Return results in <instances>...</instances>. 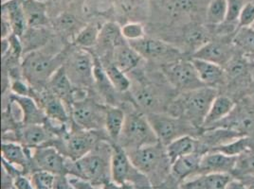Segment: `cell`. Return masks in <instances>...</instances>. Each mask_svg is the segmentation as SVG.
I'll return each mask as SVG.
<instances>
[{
  "label": "cell",
  "instance_id": "cell-1",
  "mask_svg": "<svg viewBox=\"0 0 254 189\" xmlns=\"http://www.w3.org/2000/svg\"><path fill=\"white\" fill-rule=\"evenodd\" d=\"M61 43L54 37L45 47L23 56V77L33 89L45 88L55 72L63 66L66 47L60 46Z\"/></svg>",
  "mask_w": 254,
  "mask_h": 189
},
{
  "label": "cell",
  "instance_id": "cell-2",
  "mask_svg": "<svg viewBox=\"0 0 254 189\" xmlns=\"http://www.w3.org/2000/svg\"><path fill=\"white\" fill-rule=\"evenodd\" d=\"M128 76L132 82L129 91L132 100L138 110L146 115L166 113L170 102L180 94L171 85H164L163 83L167 80L162 83L153 82L140 67Z\"/></svg>",
  "mask_w": 254,
  "mask_h": 189
},
{
  "label": "cell",
  "instance_id": "cell-3",
  "mask_svg": "<svg viewBox=\"0 0 254 189\" xmlns=\"http://www.w3.org/2000/svg\"><path fill=\"white\" fill-rule=\"evenodd\" d=\"M111 154L112 143L103 140L84 157L77 161L67 160V176L85 181L96 188H102L111 181Z\"/></svg>",
  "mask_w": 254,
  "mask_h": 189
},
{
  "label": "cell",
  "instance_id": "cell-4",
  "mask_svg": "<svg viewBox=\"0 0 254 189\" xmlns=\"http://www.w3.org/2000/svg\"><path fill=\"white\" fill-rule=\"evenodd\" d=\"M218 94V90L207 86L180 93L170 102L166 113L186 120L202 132L212 101Z\"/></svg>",
  "mask_w": 254,
  "mask_h": 189
},
{
  "label": "cell",
  "instance_id": "cell-5",
  "mask_svg": "<svg viewBox=\"0 0 254 189\" xmlns=\"http://www.w3.org/2000/svg\"><path fill=\"white\" fill-rule=\"evenodd\" d=\"M133 166L144 174L151 184L162 187L171 176V162L165 146L160 143L127 151Z\"/></svg>",
  "mask_w": 254,
  "mask_h": 189
},
{
  "label": "cell",
  "instance_id": "cell-6",
  "mask_svg": "<svg viewBox=\"0 0 254 189\" xmlns=\"http://www.w3.org/2000/svg\"><path fill=\"white\" fill-rule=\"evenodd\" d=\"M123 108L126 110L127 116L118 145L130 151L159 143L146 114L138 110L133 100L127 102V107Z\"/></svg>",
  "mask_w": 254,
  "mask_h": 189
},
{
  "label": "cell",
  "instance_id": "cell-7",
  "mask_svg": "<svg viewBox=\"0 0 254 189\" xmlns=\"http://www.w3.org/2000/svg\"><path fill=\"white\" fill-rule=\"evenodd\" d=\"M103 140L110 141L106 131H87L73 124L63 137L54 138L50 146L56 147L63 155L71 161L84 157L94 149Z\"/></svg>",
  "mask_w": 254,
  "mask_h": 189
},
{
  "label": "cell",
  "instance_id": "cell-8",
  "mask_svg": "<svg viewBox=\"0 0 254 189\" xmlns=\"http://www.w3.org/2000/svg\"><path fill=\"white\" fill-rule=\"evenodd\" d=\"M63 68L76 88H93L95 56L91 51L80 48L72 44L67 46Z\"/></svg>",
  "mask_w": 254,
  "mask_h": 189
},
{
  "label": "cell",
  "instance_id": "cell-9",
  "mask_svg": "<svg viewBox=\"0 0 254 189\" xmlns=\"http://www.w3.org/2000/svg\"><path fill=\"white\" fill-rule=\"evenodd\" d=\"M107 107L93 91V94L91 92L85 99L72 104L70 111L72 122L83 130L105 131Z\"/></svg>",
  "mask_w": 254,
  "mask_h": 189
},
{
  "label": "cell",
  "instance_id": "cell-10",
  "mask_svg": "<svg viewBox=\"0 0 254 189\" xmlns=\"http://www.w3.org/2000/svg\"><path fill=\"white\" fill-rule=\"evenodd\" d=\"M147 118L159 143L167 146L174 140L184 136L198 137L201 131L195 129L186 120L171 116L167 113L147 114Z\"/></svg>",
  "mask_w": 254,
  "mask_h": 189
},
{
  "label": "cell",
  "instance_id": "cell-11",
  "mask_svg": "<svg viewBox=\"0 0 254 189\" xmlns=\"http://www.w3.org/2000/svg\"><path fill=\"white\" fill-rule=\"evenodd\" d=\"M160 70L178 93L188 92L205 86L199 80L190 57L162 64L160 65Z\"/></svg>",
  "mask_w": 254,
  "mask_h": 189
},
{
  "label": "cell",
  "instance_id": "cell-12",
  "mask_svg": "<svg viewBox=\"0 0 254 189\" xmlns=\"http://www.w3.org/2000/svg\"><path fill=\"white\" fill-rule=\"evenodd\" d=\"M128 43L144 61L159 62L160 65L184 58L182 56L185 55L173 44L147 35L137 41Z\"/></svg>",
  "mask_w": 254,
  "mask_h": 189
},
{
  "label": "cell",
  "instance_id": "cell-13",
  "mask_svg": "<svg viewBox=\"0 0 254 189\" xmlns=\"http://www.w3.org/2000/svg\"><path fill=\"white\" fill-rule=\"evenodd\" d=\"M216 128L231 130L243 137L254 136V103L249 97L237 101L229 116L207 129Z\"/></svg>",
  "mask_w": 254,
  "mask_h": 189
},
{
  "label": "cell",
  "instance_id": "cell-14",
  "mask_svg": "<svg viewBox=\"0 0 254 189\" xmlns=\"http://www.w3.org/2000/svg\"><path fill=\"white\" fill-rule=\"evenodd\" d=\"M233 35L213 36L190 58L200 59L225 67L237 53L233 44Z\"/></svg>",
  "mask_w": 254,
  "mask_h": 189
},
{
  "label": "cell",
  "instance_id": "cell-15",
  "mask_svg": "<svg viewBox=\"0 0 254 189\" xmlns=\"http://www.w3.org/2000/svg\"><path fill=\"white\" fill-rule=\"evenodd\" d=\"M67 158L53 146L32 148V172L47 171L54 175H67Z\"/></svg>",
  "mask_w": 254,
  "mask_h": 189
},
{
  "label": "cell",
  "instance_id": "cell-16",
  "mask_svg": "<svg viewBox=\"0 0 254 189\" xmlns=\"http://www.w3.org/2000/svg\"><path fill=\"white\" fill-rule=\"evenodd\" d=\"M213 37L211 29L201 22L190 21L183 25L179 36L180 49L191 56Z\"/></svg>",
  "mask_w": 254,
  "mask_h": 189
},
{
  "label": "cell",
  "instance_id": "cell-17",
  "mask_svg": "<svg viewBox=\"0 0 254 189\" xmlns=\"http://www.w3.org/2000/svg\"><path fill=\"white\" fill-rule=\"evenodd\" d=\"M125 42H127V40L122 34L121 26L116 22H106L103 24L99 40L93 48L95 51L91 52L99 58L100 61H112L115 48Z\"/></svg>",
  "mask_w": 254,
  "mask_h": 189
},
{
  "label": "cell",
  "instance_id": "cell-18",
  "mask_svg": "<svg viewBox=\"0 0 254 189\" xmlns=\"http://www.w3.org/2000/svg\"><path fill=\"white\" fill-rule=\"evenodd\" d=\"M1 155L3 161L19 169L23 174H32V148L17 142L2 141Z\"/></svg>",
  "mask_w": 254,
  "mask_h": 189
},
{
  "label": "cell",
  "instance_id": "cell-19",
  "mask_svg": "<svg viewBox=\"0 0 254 189\" xmlns=\"http://www.w3.org/2000/svg\"><path fill=\"white\" fill-rule=\"evenodd\" d=\"M54 138L44 124H24L15 132V141L29 148L50 146Z\"/></svg>",
  "mask_w": 254,
  "mask_h": 189
},
{
  "label": "cell",
  "instance_id": "cell-20",
  "mask_svg": "<svg viewBox=\"0 0 254 189\" xmlns=\"http://www.w3.org/2000/svg\"><path fill=\"white\" fill-rule=\"evenodd\" d=\"M236 156H230L219 151H209L201 158L198 175L201 174H231L237 163Z\"/></svg>",
  "mask_w": 254,
  "mask_h": 189
},
{
  "label": "cell",
  "instance_id": "cell-21",
  "mask_svg": "<svg viewBox=\"0 0 254 189\" xmlns=\"http://www.w3.org/2000/svg\"><path fill=\"white\" fill-rule=\"evenodd\" d=\"M190 61L193 64L202 84L207 87L214 88L219 92L226 81L225 68L218 64L200 59L190 58Z\"/></svg>",
  "mask_w": 254,
  "mask_h": 189
},
{
  "label": "cell",
  "instance_id": "cell-22",
  "mask_svg": "<svg viewBox=\"0 0 254 189\" xmlns=\"http://www.w3.org/2000/svg\"><path fill=\"white\" fill-rule=\"evenodd\" d=\"M23 7L28 28H52V18L47 2L39 0H24Z\"/></svg>",
  "mask_w": 254,
  "mask_h": 189
},
{
  "label": "cell",
  "instance_id": "cell-23",
  "mask_svg": "<svg viewBox=\"0 0 254 189\" xmlns=\"http://www.w3.org/2000/svg\"><path fill=\"white\" fill-rule=\"evenodd\" d=\"M202 156L200 153H191L179 158L171 166V177L180 185L188 179L197 176Z\"/></svg>",
  "mask_w": 254,
  "mask_h": 189
},
{
  "label": "cell",
  "instance_id": "cell-24",
  "mask_svg": "<svg viewBox=\"0 0 254 189\" xmlns=\"http://www.w3.org/2000/svg\"><path fill=\"white\" fill-rule=\"evenodd\" d=\"M47 89L55 96L60 98L67 107L69 113L73 104V90L74 86L69 81L64 70L63 66L59 68L47 84Z\"/></svg>",
  "mask_w": 254,
  "mask_h": 189
},
{
  "label": "cell",
  "instance_id": "cell-25",
  "mask_svg": "<svg viewBox=\"0 0 254 189\" xmlns=\"http://www.w3.org/2000/svg\"><path fill=\"white\" fill-rule=\"evenodd\" d=\"M112 61L116 66L127 75L137 70L144 62L143 58L127 41L117 47L113 52Z\"/></svg>",
  "mask_w": 254,
  "mask_h": 189
},
{
  "label": "cell",
  "instance_id": "cell-26",
  "mask_svg": "<svg viewBox=\"0 0 254 189\" xmlns=\"http://www.w3.org/2000/svg\"><path fill=\"white\" fill-rule=\"evenodd\" d=\"M24 0H9L2 3V14L11 24L12 34L22 37L27 32L28 24L23 7Z\"/></svg>",
  "mask_w": 254,
  "mask_h": 189
},
{
  "label": "cell",
  "instance_id": "cell-27",
  "mask_svg": "<svg viewBox=\"0 0 254 189\" xmlns=\"http://www.w3.org/2000/svg\"><path fill=\"white\" fill-rule=\"evenodd\" d=\"M233 178L231 174H201L181 183L180 189H226Z\"/></svg>",
  "mask_w": 254,
  "mask_h": 189
},
{
  "label": "cell",
  "instance_id": "cell-28",
  "mask_svg": "<svg viewBox=\"0 0 254 189\" xmlns=\"http://www.w3.org/2000/svg\"><path fill=\"white\" fill-rule=\"evenodd\" d=\"M54 33L55 32L52 31V28H29L20 37L24 55L45 47L54 38Z\"/></svg>",
  "mask_w": 254,
  "mask_h": 189
},
{
  "label": "cell",
  "instance_id": "cell-29",
  "mask_svg": "<svg viewBox=\"0 0 254 189\" xmlns=\"http://www.w3.org/2000/svg\"><path fill=\"white\" fill-rule=\"evenodd\" d=\"M166 153L168 155L171 164H173L179 158L189 155L191 153H200V144L196 137L184 136L171 142L166 147ZM204 155V154H202Z\"/></svg>",
  "mask_w": 254,
  "mask_h": 189
},
{
  "label": "cell",
  "instance_id": "cell-30",
  "mask_svg": "<svg viewBox=\"0 0 254 189\" xmlns=\"http://www.w3.org/2000/svg\"><path fill=\"white\" fill-rule=\"evenodd\" d=\"M85 25L74 14L67 13L66 11L52 19V29L54 30V32H57L61 36V39H71V41H73L75 36Z\"/></svg>",
  "mask_w": 254,
  "mask_h": 189
},
{
  "label": "cell",
  "instance_id": "cell-31",
  "mask_svg": "<svg viewBox=\"0 0 254 189\" xmlns=\"http://www.w3.org/2000/svg\"><path fill=\"white\" fill-rule=\"evenodd\" d=\"M235 104L236 102L231 96L224 94H217L216 97L213 99L209 113L206 116L203 130L210 128L226 118L231 114Z\"/></svg>",
  "mask_w": 254,
  "mask_h": 189
},
{
  "label": "cell",
  "instance_id": "cell-32",
  "mask_svg": "<svg viewBox=\"0 0 254 189\" xmlns=\"http://www.w3.org/2000/svg\"><path fill=\"white\" fill-rule=\"evenodd\" d=\"M127 113L123 107L108 106L106 112L105 131L111 143L117 144L123 133Z\"/></svg>",
  "mask_w": 254,
  "mask_h": 189
},
{
  "label": "cell",
  "instance_id": "cell-33",
  "mask_svg": "<svg viewBox=\"0 0 254 189\" xmlns=\"http://www.w3.org/2000/svg\"><path fill=\"white\" fill-rule=\"evenodd\" d=\"M12 97L20 105L24 116V124H44L47 116L41 106L32 96H19L12 94ZM23 124V125H24Z\"/></svg>",
  "mask_w": 254,
  "mask_h": 189
},
{
  "label": "cell",
  "instance_id": "cell-34",
  "mask_svg": "<svg viewBox=\"0 0 254 189\" xmlns=\"http://www.w3.org/2000/svg\"><path fill=\"white\" fill-rule=\"evenodd\" d=\"M102 27L103 24H100L99 22H90L85 24V27L75 36L72 45L86 50L93 49L99 40Z\"/></svg>",
  "mask_w": 254,
  "mask_h": 189
},
{
  "label": "cell",
  "instance_id": "cell-35",
  "mask_svg": "<svg viewBox=\"0 0 254 189\" xmlns=\"http://www.w3.org/2000/svg\"><path fill=\"white\" fill-rule=\"evenodd\" d=\"M101 63L104 66L106 76L117 91L121 94H128L132 85L130 77L116 66L113 61H101Z\"/></svg>",
  "mask_w": 254,
  "mask_h": 189
},
{
  "label": "cell",
  "instance_id": "cell-36",
  "mask_svg": "<svg viewBox=\"0 0 254 189\" xmlns=\"http://www.w3.org/2000/svg\"><path fill=\"white\" fill-rule=\"evenodd\" d=\"M228 15V1L227 0H210L205 11L204 24L210 29L222 25Z\"/></svg>",
  "mask_w": 254,
  "mask_h": 189
},
{
  "label": "cell",
  "instance_id": "cell-37",
  "mask_svg": "<svg viewBox=\"0 0 254 189\" xmlns=\"http://www.w3.org/2000/svg\"><path fill=\"white\" fill-rule=\"evenodd\" d=\"M233 44L236 51L246 56L254 55V28H239L234 33Z\"/></svg>",
  "mask_w": 254,
  "mask_h": 189
},
{
  "label": "cell",
  "instance_id": "cell-38",
  "mask_svg": "<svg viewBox=\"0 0 254 189\" xmlns=\"http://www.w3.org/2000/svg\"><path fill=\"white\" fill-rule=\"evenodd\" d=\"M243 176H254V150L248 151L237 158L233 177L238 179Z\"/></svg>",
  "mask_w": 254,
  "mask_h": 189
},
{
  "label": "cell",
  "instance_id": "cell-39",
  "mask_svg": "<svg viewBox=\"0 0 254 189\" xmlns=\"http://www.w3.org/2000/svg\"><path fill=\"white\" fill-rule=\"evenodd\" d=\"M121 31L127 42H134L146 36L145 27L141 22H127L121 26Z\"/></svg>",
  "mask_w": 254,
  "mask_h": 189
},
{
  "label": "cell",
  "instance_id": "cell-40",
  "mask_svg": "<svg viewBox=\"0 0 254 189\" xmlns=\"http://www.w3.org/2000/svg\"><path fill=\"white\" fill-rule=\"evenodd\" d=\"M30 177L35 189H53L56 175L47 171L37 170L32 172Z\"/></svg>",
  "mask_w": 254,
  "mask_h": 189
},
{
  "label": "cell",
  "instance_id": "cell-41",
  "mask_svg": "<svg viewBox=\"0 0 254 189\" xmlns=\"http://www.w3.org/2000/svg\"><path fill=\"white\" fill-rule=\"evenodd\" d=\"M118 10L122 15H126L132 18L135 15H138L137 10L141 9L142 0H118L116 3Z\"/></svg>",
  "mask_w": 254,
  "mask_h": 189
},
{
  "label": "cell",
  "instance_id": "cell-42",
  "mask_svg": "<svg viewBox=\"0 0 254 189\" xmlns=\"http://www.w3.org/2000/svg\"><path fill=\"white\" fill-rule=\"evenodd\" d=\"M228 1V15L224 22L228 25H233L238 27V16L240 11L243 9L244 5L247 3L246 0H227Z\"/></svg>",
  "mask_w": 254,
  "mask_h": 189
},
{
  "label": "cell",
  "instance_id": "cell-43",
  "mask_svg": "<svg viewBox=\"0 0 254 189\" xmlns=\"http://www.w3.org/2000/svg\"><path fill=\"white\" fill-rule=\"evenodd\" d=\"M10 91L14 95L19 96H32L33 88L24 78L11 80L10 83Z\"/></svg>",
  "mask_w": 254,
  "mask_h": 189
},
{
  "label": "cell",
  "instance_id": "cell-44",
  "mask_svg": "<svg viewBox=\"0 0 254 189\" xmlns=\"http://www.w3.org/2000/svg\"><path fill=\"white\" fill-rule=\"evenodd\" d=\"M238 29L239 28H250L254 25V4L247 2L244 5L243 9L238 16Z\"/></svg>",
  "mask_w": 254,
  "mask_h": 189
},
{
  "label": "cell",
  "instance_id": "cell-45",
  "mask_svg": "<svg viewBox=\"0 0 254 189\" xmlns=\"http://www.w3.org/2000/svg\"><path fill=\"white\" fill-rule=\"evenodd\" d=\"M12 185L14 189H35L31 177L25 174H20L13 178Z\"/></svg>",
  "mask_w": 254,
  "mask_h": 189
},
{
  "label": "cell",
  "instance_id": "cell-46",
  "mask_svg": "<svg viewBox=\"0 0 254 189\" xmlns=\"http://www.w3.org/2000/svg\"><path fill=\"white\" fill-rule=\"evenodd\" d=\"M53 189H76L67 175H58L55 178Z\"/></svg>",
  "mask_w": 254,
  "mask_h": 189
},
{
  "label": "cell",
  "instance_id": "cell-47",
  "mask_svg": "<svg viewBox=\"0 0 254 189\" xmlns=\"http://www.w3.org/2000/svg\"><path fill=\"white\" fill-rule=\"evenodd\" d=\"M52 2V6L49 7V11H50V15H51V12L53 11H58L59 10V14L64 12V8L65 6L68 5V3L71 2V0H50ZM58 14V15H59Z\"/></svg>",
  "mask_w": 254,
  "mask_h": 189
},
{
  "label": "cell",
  "instance_id": "cell-48",
  "mask_svg": "<svg viewBox=\"0 0 254 189\" xmlns=\"http://www.w3.org/2000/svg\"><path fill=\"white\" fill-rule=\"evenodd\" d=\"M100 189H135L134 186L131 184H126V185H119L112 181L106 183L105 186H103Z\"/></svg>",
  "mask_w": 254,
  "mask_h": 189
},
{
  "label": "cell",
  "instance_id": "cell-49",
  "mask_svg": "<svg viewBox=\"0 0 254 189\" xmlns=\"http://www.w3.org/2000/svg\"><path fill=\"white\" fill-rule=\"evenodd\" d=\"M226 189H248L246 185L239 179H232V181L228 184Z\"/></svg>",
  "mask_w": 254,
  "mask_h": 189
},
{
  "label": "cell",
  "instance_id": "cell-50",
  "mask_svg": "<svg viewBox=\"0 0 254 189\" xmlns=\"http://www.w3.org/2000/svg\"><path fill=\"white\" fill-rule=\"evenodd\" d=\"M252 61V60H251ZM253 63V70H252V81L250 84V88H249V92H248V97L251 99V101H253L254 103V62L252 61Z\"/></svg>",
  "mask_w": 254,
  "mask_h": 189
},
{
  "label": "cell",
  "instance_id": "cell-51",
  "mask_svg": "<svg viewBox=\"0 0 254 189\" xmlns=\"http://www.w3.org/2000/svg\"><path fill=\"white\" fill-rule=\"evenodd\" d=\"M238 179L243 182L244 184L246 185L247 189H254V176H243V177Z\"/></svg>",
  "mask_w": 254,
  "mask_h": 189
},
{
  "label": "cell",
  "instance_id": "cell-52",
  "mask_svg": "<svg viewBox=\"0 0 254 189\" xmlns=\"http://www.w3.org/2000/svg\"><path fill=\"white\" fill-rule=\"evenodd\" d=\"M246 2H252L254 4V0H246Z\"/></svg>",
  "mask_w": 254,
  "mask_h": 189
},
{
  "label": "cell",
  "instance_id": "cell-53",
  "mask_svg": "<svg viewBox=\"0 0 254 189\" xmlns=\"http://www.w3.org/2000/svg\"><path fill=\"white\" fill-rule=\"evenodd\" d=\"M248 58H250V59H251V60H253V61H254V56H252V57H248Z\"/></svg>",
  "mask_w": 254,
  "mask_h": 189
},
{
  "label": "cell",
  "instance_id": "cell-54",
  "mask_svg": "<svg viewBox=\"0 0 254 189\" xmlns=\"http://www.w3.org/2000/svg\"><path fill=\"white\" fill-rule=\"evenodd\" d=\"M39 1H43V2H49L50 0H39Z\"/></svg>",
  "mask_w": 254,
  "mask_h": 189
},
{
  "label": "cell",
  "instance_id": "cell-55",
  "mask_svg": "<svg viewBox=\"0 0 254 189\" xmlns=\"http://www.w3.org/2000/svg\"><path fill=\"white\" fill-rule=\"evenodd\" d=\"M6 1H9V0H2V3H4V2H6Z\"/></svg>",
  "mask_w": 254,
  "mask_h": 189
},
{
  "label": "cell",
  "instance_id": "cell-56",
  "mask_svg": "<svg viewBox=\"0 0 254 189\" xmlns=\"http://www.w3.org/2000/svg\"></svg>",
  "mask_w": 254,
  "mask_h": 189
},
{
  "label": "cell",
  "instance_id": "cell-57",
  "mask_svg": "<svg viewBox=\"0 0 254 189\" xmlns=\"http://www.w3.org/2000/svg\"><path fill=\"white\" fill-rule=\"evenodd\" d=\"M252 61H253V60H252Z\"/></svg>",
  "mask_w": 254,
  "mask_h": 189
}]
</instances>
